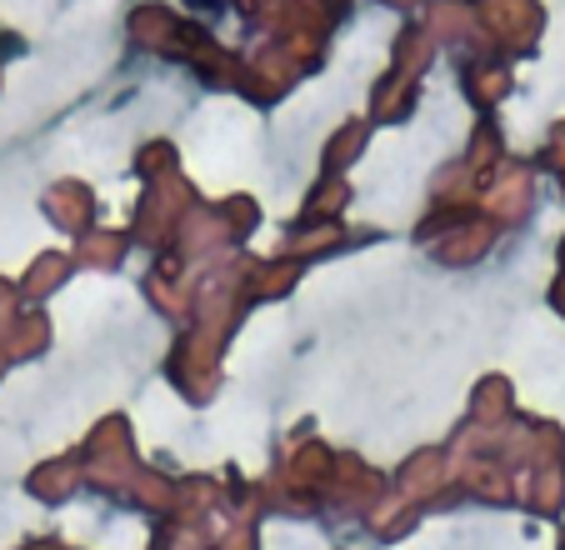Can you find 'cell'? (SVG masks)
<instances>
[{"mask_svg": "<svg viewBox=\"0 0 565 550\" xmlns=\"http://www.w3.org/2000/svg\"><path fill=\"white\" fill-rule=\"evenodd\" d=\"M191 11H205V15H215V11H225V0H185Z\"/></svg>", "mask_w": 565, "mask_h": 550, "instance_id": "6da1fadb", "label": "cell"}]
</instances>
